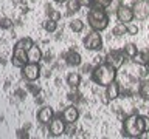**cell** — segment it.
<instances>
[{"instance_id":"obj_5","label":"cell","mask_w":149,"mask_h":139,"mask_svg":"<svg viewBox=\"0 0 149 139\" xmlns=\"http://www.w3.org/2000/svg\"><path fill=\"white\" fill-rule=\"evenodd\" d=\"M48 133L53 138H59L64 133H67V122L62 119V116H54L48 124Z\"/></svg>"},{"instance_id":"obj_19","label":"cell","mask_w":149,"mask_h":139,"mask_svg":"<svg viewBox=\"0 0 149 139\" xmlns=\"http://www.w3.org/2000/svg\"><path fill=\"white\" fill-rule=\"evenodd\" d=\"M33 45H34L33 39L26 36V37H22V39H19V40L16 42V45H14V46H16V48H23V50H26V51H28Z\"/></svg>"},{"instance_id":"obj_2","label":"cell","mask_w":149,"mask_h":139,"mask_svg":"<svg viewBox=\"0 0 149 139\" xmlns=\"http://www.w3.org/2000/svg\"><path fill=\"white\" fill-rule=\"evenodd\" d=\"M116 76H118V70L110 67L109 63L106 62H101V63H96L93 67L92 73H90V77L92 81L100 87H107L109 83L115 82L116 81Z\"/></svg>"},{"instance_id":"obj_11","label":"cell","mask_w":149,"mask_h":139,"mask_svg":"<svg viewBox=\"0 0 149 139\" xmlns=\"http://www.w3.org/2000/svg\"><path fill=\"white\" fill-rule=\"evenodd\" d=\"M61 116H62V119L68 125H73V124H76V120L79 119V110H78L76 105H68V107L64 108V111L61 113Z\"/></svg>"},{"instance_id":"obj_25","label":"cell","mask_w":149,"mask_h":139,"mask_svg":"<svg viewBox=\"0 0 149 139\" xmlns=\"http://www.w3.org/2000/svg\"><path fill=\"white\" fill-rule=\"evenodd\" d=\"M47 16H48V19H51V20H56V22L61 20V12L56 11V9H53V8L47 9Z\"/></svg>"},{"instance_id":"obj_4","label":"cell","mask_w":149,"mask_h":139,"mask_svg":"<svg viewBox=\"0 0 149 139\" xmlns=\"http://www.w3.org/2000/svg\"><path fill=\"white\" fill-rule=\"evenodd\" d=\"M84 48L88 51H101L102 50V36L100 34V31H90L88 34L82 39Z\"/></svg>"},{"instance_id":"obj_13","label":"cell","mask_w":149,"mask_h":139,"mask_svg":"<svg viewBox=\"0 0 149 139\" xmlns=\"http://www.w3.org/2000/svg\"><path fill=\"white\" fill-rule=\"evenodd\" d=\"M54 111L51 107H42V108H39V111H37V120H39L40 124H44V125H48L50 124V120L54 118Z\"/></svg>"},{"instance_id":"obj_30","label":"cell","mask_w":149,"mask_h":139,"mask_svg":"<svg viewBox=\"0 0 149 139\" xmlns=\"http://www.w3.org/2000/svg\"><path fill=\"white\" fill-rule=\"evenodd\" d=\"M53 2H56V3H65L67 0H53Z\"/></svg>"},{"instance_id":"obj_9","label":"cell","mask_w":149,"mask_h":139,"mask_svg":"<svg viewBox=\"0 0 149 139\" xmlns=\"http://www.w3.org/2000/svg\"><path fill=\"white\" fill-rule=\"evenodd\" d=\"M11 63H13V67H16V68H22L25 63H28V51L23 50V48H16V46H14Z\"/></svg>"},{"instance_id":"obj_8","label":"cell","mask_w":149,"mask_h":139,"mask_svg":"<svg viewBox=\"0 0 149 139\" xmlns=\"http://www.w3.org/2000/svg\"><path fill=\"white\" fill-rule=\"evenodd\" d=\"M124 57H126V54H124L123 50H112V51H109V53L104 56V62L109 63L110 67L118 70V68L123 67Z\"/></svg>"},{"instance_id":"obj_3","label":"cell","mask_w":149,"mask_h":139,"mask_svg":"<svg viewBox=\"0 0 149 139\" xmlns=\"http://www.w3.org/2000/svg\"><path fill=\"white\" fill-rule=\"evenodd\" d=\"M87 23L93 31H104L109 26V14H107L106 8L101 6H92L88 8L87 12Z\"/></svg>"},{"instance_id":"obj_22","label":"cell","mask_w":149,"mask_h":139,"mask_svg":"<svg viewBox=\"0 0 149 139\" xmlns=\"http://www.w3.org/2000/svg\"><path fill=\"white\" fill-rule=\"evenodd\" d=\"M123 51H124V54H126V57H127V59H134L135 54L138 53V48H137V45H135V43H126L123 46Z\"/></svg>"},{"instance_id":"obj_6","label":"cell","mask_w":149,"mask_h":139,"mask_svg":"<svg viewBox=\"0 0 149 139\" xmlns=\"http://www.w3.org/2000/svg\"><path fill=\"white\" fill-rule=\"evenodd\" d=\"M20 70H22V77L28 82H36L40 77V65L36 62H28Z\"/></svg>"},{"instance_id":"obj_27","label":"cell","mask_w":149,"mask_h":139,"mask_svg":"<svg viewBox=\"0 0 149 139\" xmlns=\"http://www.w3.org/2000/svg\"><path fill=\"white\" fill-rule=\"evenodd\" d=\"M113 0H93V6H101V8H109Z\"/></svg>"},{"instance_id":"obj_16","label":"cell","mask_w":149,"mask_h":139,"mask_svg":"<svg viewBox=\"0 0 149 139\" xmlns=\"http://www.w3.org/2000/svg\"><path fill=\"white\" fill-rule=\"evenodd\" d=\"M40 60H42V50L34 43L30 50H28V62H36V63H39Z\"/></svg>"},{"instance_id":"obj_18","label":"cell","mask_w":149,"mask_h":139,"mask_svg":"<svg viewBox=\"0 0 149 139\" xmlns=\"http://www.w3.org/2000/svg\"><path fill=\"white\" fill-rule=\"evenodd\" d=\"M138 96L144 100H149V79H143L138 85Z\"/></svg>"},{"instance_id":"obj_26","label":"cell","mask_w":149,"mask_h":139,"mask_svg":"<svg viewBox=\"0 0 149 139\" xmlns=\"http://www.w3.org/2000/svg\"><path fill=\"white\" fill-rule=\"evenodd\" d=\"M11 26H13V20H11V19H8V17L0 19V28H2V30H9Z\"/></svg>"},{"instance_id":"obj_28","label":"cell","mask_w":149,"mask_h":139,"mask_svg":"<svg viewBox=\"0 0 149 139\" xmlns=\"http://www.w3.org/2000/svg\"><path fill=\"white\" fill-rule=\"evenodd\" d=\"M138 31H140V30H138V26L135 25V23H132V22L127 23V34H129V36H137Z\"/></svg>"},{"instance_id":"obj_7","label":"cell","mask_w":149,"mask_h":139,"mask_svg":"<svg viewBox=\"0 0 149 139\" xmlns=\"http://www.w3.org/2000/svg\"><path fill=\"white\" fill-rule=\"evenodd\" d=\"M130 8L137 20H146L149 17V0H134Z\"/></svg>"},{"instance_id":"obj_31","label":"cell","mask_w":149,"mask_h":139,"mask_svg":"<svg viewBox=\"0 0 149 139\" xmlns=\"http://www.w3.org/2000/svg\"><path fill=\"white\" fill-rule=\"evenodd\" d=\"M148 68H149V63H148Z\"/></svg>"},{"instance_id":"obj_29","label":"cell","mask_w":149,"mask_h":139,"mask_svg":"<svg viewBox=\"0 0 149 139\" xmlns=\"http://www.w3.org/2000/svg\"><path fill=\"white\" fill-rule=\"evenodd\" d=\"M92 70H93V67L90 63H87V65H82V73L84 74H87V73H92Z\"/></svg>"},{"instance_id":"obj_10","label":"cell","mask_w":149,"mask_h":139,"mask_svg":"<svg viewBox=\"0 0 149 139\" xmlns=\"http://www.w3.org/2000/svg\"><path fill=\"white\" fill-rule=\"evenodd\" d=\"M115 14H116V19H118V22H121V23H130L134 20V11H132V8L130 6H127V5H120L118 8H116V11H115Z\"/></svg>"},{"instance_id":"obj_12","label":"cell","mask_w":149,"mask_h":139,"mask_svg":"<svg viewBox=\"0 0 149 139\" xmlns=\"http://www.w3.org/2000/svg\"><path fill=\"white\" fill-rule=\"evenodd\" d=\"M64 59H65V63L68 67H81L82 65V56L74 50H68L64 54Z\"/></svg>"},{"instance_id":"obj_21","label":"cell","mask_w":149,"mask_h":139,"mask_svg":"<svg viewBox=\"0 0 149 139\" xmlns=\"http://www.w3.org/2000/svg\"><path fill=\"white\" fill-rule=\"evenodd\" d=\"M112 34H113L115 37H121V36L127 34V25H126V23L118 22L113 28H112Z\"/></svg>"},{"instance_id":"obj_24","label":"cell","mask_w":149,"mask_h":139,"mask_svg":"<svg viewBox=\"0 0 149 139\" xmlns=\"http://www.w3.org/2000/svg\"><path fill=\"white\" fill-rule=\"evenodd\" d=\"M42 26H44V30H45L47 32H54L56 30H58V22H56V20H51V19H47Z\"/></svg>"},{"instance_id":"obj_15","label":"cell","mask_w":149,"mask_h":139,"mask_svg":"<svg viewBox=\"0 0 149 139\" xmlns=\"http://www.w3.org/2000/svg\"><path fill=\"white\" fill-rule=\"evenodd\" d=\"M65 82H67V85L70 88H73V90H76V88L81 85V74L76 73V71H72L67 74V77H65Z\"/></svg>"},{"instance_id":"obj_20","label":"cell","mask_w":149,"mask_h":139,"mask_svg":"<svg viewBox=\"0 0 149 139\" xmlns=\"http://www.w3.org/2000/svg\"><path fill=\"white\" fill-rule=\"evenodd\" d=\"M65 5H67V11H68L70 14L81 11V8H82L81 0H67V2H65Z\"/></svg>"},{"instance_id":"obj_14","label":"cell","mask_w":149,"mask_h":139,"mask_svg":"<svg viewBox=\"0 0 149 139\" xmlns=\"http://www.w3.org/2000/svg\"><path fill=\"white\" fill-rule=\"evenodd\" d=\"M121 94V87H120V83L118 82H112L109 83V85L106 87V93H104V96L107 97V100L112 102V100H115V99H118Z\"/></svg>"},{"instance_id":"obj_23","label":"cell","mask_w":149,"mask_h":139,"mask_svg":"<svg viewBox=\"0 0 149 139\" xmlns=\"http://www.w3.org/2000/svg\"><path fill=\"white\" fill-rule=\"evenodd\" d=\"M70 30L73 32H82L84 31V22L81 19H74V20L70 22Z\"/></svg>"},{"instance_id":"obj_17","label":"cell","mask_w":149,"mask_h":139,"mask_svg":"<svg viewBox=\"0 0 149 139\" xmlns=\"http://www.w3.org/2000/svg\"><path fill=\"white\" fill-rule=\"evenodd\" d=\"M137 65H141V67H148L149 63V50H143V51H138L135 54V57L132 59Z\"/></svg>"},{"instance_id":"obj_1","label":"cell","mask_w":149,"mask_h":139,"mask_svg":"<svg viewBox=\"0 0 149 139\" xmlns=\"http://www.w3.org/2000/svg\"><path fill=\"white\" fill-rule=\"evenodd\" d=\"M144 133H149V114H130L123 120V136L141 138Z\"/></svg>"}]
</instances>
